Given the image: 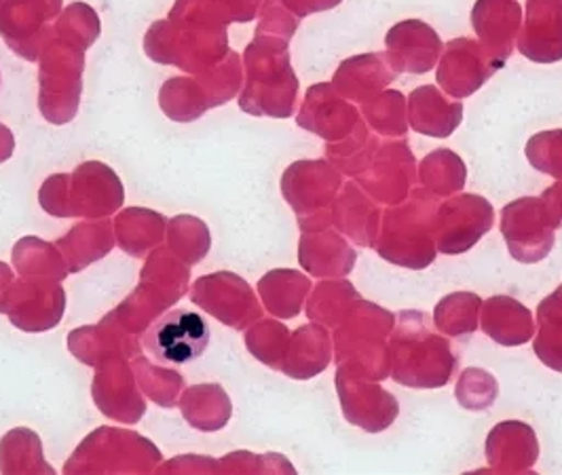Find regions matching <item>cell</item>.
<instances>
[{"label":"cell","mask_w":562,"mask_h":475,"mask_svg":"<svg viewBox=\"0 0 562 475\" xmlns=\"http://www.w3.org/2000/svg\"><path fill=\"white\" fill-rule=\"evenodd\" d=\"M362 184L374 199L400 203L411 193V184L415 180V159L404 142L385 146L379 155L374 152L370 161H366L360 176Z\"/></svg>","instance_id":"cell-5"},{"label":"cell","mask_w":562,"mask_h":475,"mask_svg":"<svg viewBox=\"0 0 562 475\" xmlns=\"http://www.w3.org/2000/svg\"><path fill=\"white\" fill-rule=\"evenodd\" d=\"M527 157L539 171L562 178V129L537 134L527 144Z\"/></svg>","instance_id":"cell-12"},{"label":"cell","mask_w":562,"mask_h":475,"mask_svg":"<svg viewBox=\"0 0 562 475\" xmlns=\"http://www.w3.org/2000/svg\"><path fill=\"white\" fill-rule=\"evenodd\" d=\"M440 49L438 34L419 20L402 22L387 34V56L397 72L425 75L434 68Z\"/></svg>","instance_id":"cell-6"},{"label":"cell","mask_w":562,"mask_h":475,"mask_svg":"<svg viewBox=\"0 0 562 475\" xmlns=\"http://www.w3.org/2000/svg\"><path fill=\"white\" fill-rule=\"evenodd\" d=\"M502 66L504 64H499L484 47H480L470 38L450 41L447 54L440 61L438 83L442 84L450 95L465 98L480 89Z\"/></svg>","instance_id":"cell-4"},{"label":"cell","mask_w":562,"mask_h":475,"mask_svg":"<svg viewBox=\"0 0 562 475\" xmlns=\"http://www.w3.org/2000/svg\"><path fill=\"white\" fill-rule=\"evenodd\" d=\"M541 199H543V203L548 205V210H550V214L554 216V220L562 223V184H557L554 189L546 191Z\"/></svg>","instance_id":"cell-13"},{"label":"cell","mask_w":562,"mask_h":475,"mask_svg":"<svg viewBox=\"0 0 562 475\" xmlns=\"http://www.w3.org/2000/svg\"><path fill=\"white\" fill-rule=\"evenodd\" d=\"M493 224V207L484 196L463 195L445 203L434 218L438 248L445 253L465 252Z\"/></svg>","instance_id":"cell-3"},{"label":"cell","mask_w":562,"mask_h":475,"mask_svg":"<svg viewBox=\"0 0 562 475\" xmlns=\"http://www.w3.org/2000/svg\"><path fill=\"white\" fill-rule=\"evenodd\" d=\"M502 230L509 252L522 262H537L548 256L554 244L557 220L543 199H518L504 207Z\"/></svg>","instance_id":"cell-2"},{"label":"cell","mask_w":562,"mask_h":475,"mask_svg":"<svg viewBox=\"0 0 562 475\" xmlns=\"http://www.w3.org/2000/svg\"><path fill=\"white\" fill-rule=\"evenodd\" d=\"M472 22L484 49L504 64L520 30V4L516 0H479Z\"/></svg>","instance_id":"cell-7"},{"label":"cell","mask_w":562,"mask_h":475,"mask_svg":"<svg viewBox=\"0 0 562 475\" xmlns=\"http://www.w3.org/2000/svg\"><path fill=\"white\" fill-rule=\"evenodd\" d=\"M210 338V326L198 310L173 308L146 330L144 347L161 364L184 365L205 353Z\"/></svg>","instance_id":"cell-1"},{"label":"cell","mask_w":562,"mask_h":475,"mask_svg":"<svg viewBox=\"0 0 562 475\" xmlns=\"http://www.w3.org/2000/svg\"><path fill=\"white\" fill-rule=\"evenodd\" d=\"M340 0H315V9H330L337 7Z\"/></svg>","instance_id":"cell-14"},{"label":"cell","mask_w":562,"mask_h":475,"mask_svg":"<svg viewBox=\"0 0 562 475\" xmlns=\"http://www.w3.org/2000/svg\"><path fill=\"white\" fill-rule=\"evenodd\" d=\"M368 123L383 136H404L406 118H404V95L400 91H383L368 100L364 104Z\"/></svg>","instance_id":"cell-11"},{"label":"cell","mask_w":562,"mask_h":475,"mask_svg":"<svg viewBox=\"0 0 562 475\" xmlns=\"http://www.w3.org/2000/svg\"><path fill=\"white\" fill-rule=\"evenodd\" d=\"M422 178L427 191L436 195H450L465 182V166L450 150H436L423 161Z\"/></svg>","instance_id":"cell-10"},{"label":"cell","mask_w":562,"mask_h":475,"mask_svg":"<svg viewBox=\"0 0 562 475\" xmlns=\"http://www.w3.org/2000/svg\"><path fill=\"white\" fill-rule=\"evenodd\" d=\"M394 72L387 70L381 56L353 57L340 66L337 75L338 87L345 84V91L356 102H368L385 84L392 83Z\"/></svg>","instance_id":"cell-9"},{"label":"cell","mask_w":562,"mask_h":475,"mask_svg":"<svg viewBox=\"0 0 562 475\" xmlns=\"http://www.w3.org/2000/svg\"><path fill=\"white\" fill-rule=\"evenodd\" d=\"M411 125L434 138H447L461 123L463 106L459 102H449L436 87H422L411 95L408 106Z\"/></svg>","instance_id":"cell-8"}]
</instances>
